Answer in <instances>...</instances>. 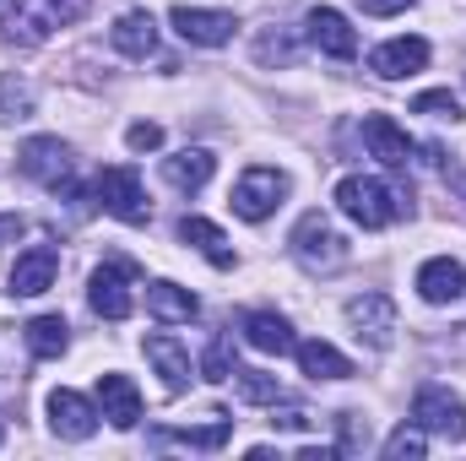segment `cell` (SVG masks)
Returning <instances> with one entry per match:
<instances>
[{"label": "cell", "instance_id": "6da1fadb", "mask_svg": "<svg viewBox=\"0 0 466 461\" xmlns=\"http://www.w3.org/2000/svg\"><path fill=\"white\" fill-rule=\"evenodd\" d=\"M87 11H93V0H11V11H5V22H0V38L16 44V49H38V44H49L60 27L82 22Z\"/></svg>", "mask_w": 466, "mask_h": 461}, {"label": "cell", "instance_id": "7a4b0ae2", "mask_svg": "<svg viewBox=\"0 0 466 461\" xmlns=\"http://www.w3.org/2000/svg\"><path fill=\"white\" fill-rule=\"evenodd\" d=\"M337 212L374 233V229H390L401 212H412V196L374 179V174H348V179H337Z\"/></svg>", "mask_w": 466, "mask_h": 461}, {"label": "cell", "instance_id": "3957f363", "mask_svg": "<svg viewBox=\"0 0 466 461\" xmlns=\"http://www.w3.org/2000/svg\"><path fill=\"white\" fill-rule=\"evenodd\" d=\"M288 250H293V261H299L309 277H331V271H342L352 261V244L342 239V229H337L326 212H304V218L293 223Z\"/></svg>", "mask_w": 466, "mask_h": 461}, {"label": "cell", "instance_id": "277c9868", "mask_svg": "<svg viewBox=\"0 0 466 461\" xmlns=\"http://www.w3.org/2000/svg\"><path fill=\"white\" fill-rule=\"evenodd\" d=\"M288 190H293V179L282 174V169H266V163H255V169H244L238 174V185H233V218H244V223H266L282 201H288Z\"/></svg>", "mask_w": 466, "mask_h": 461}, {"label": "cell", "instance_id": "5b68a950", "mask_svg": "<svg viewBox=\"0 0 466 461\" xmlns=\"http://www.w3.org/2000/svg\"><path fill=\"white\" fill-rule=\"evenodd\" d=\"M93 196H98V207H104V212H115L119 223H130V229L152 223V201H147V190H141V174H136V169H125V163L98 169Z\"/></svg>", "mask_w": 466, "mask_h": 461}, {"label": "cell", "instance_id": "8992f818", "mask_svg": "<svg viewBox=\"0 0 466 461\" xmlns=\"http://www.w3.org/2000/svg\"><path fill=\"white\" fill-rule=\"evenodd\" d=\"M348 326H352V337H358L363 347L385 353V347L396 343V332H401L396 299H390V293H358V299H348Z\"/></svg>", "mask_w": 466, "mask_h": 461}, {"label": "cell", "instance_id": "52a82bcc", "mask_svg": "<svg viewBox=\"0 0 466 461\" xmlns=\"http://www.w3.org/2000/svg\"><path fill=\"white\" fill-rule=\"evenodd\" d=\"M412 424H423L429 435L461 446L466 440V402L456 391H445V385H423V391L412 396Z\"/></svg>", "mask_w": 466, "mask_h": 461}, {"label": "cell", "instance_id": "ba28073f", "mask_svg": "<svg viewBox=\"0 0 466 461\" xmlns=\"http://www.w3.org/2000/svg\"><path fill=\"white\" fill-rule=\"evenodd\" d=\"M130 277H136V271H130L125 261H104V266L87 277V304H93L98 321H130V310H136Z\"/></svg>", "mask_w": 466, "mask_h": 461}, {"label": "cell", "instance_id": "9c48e42d", "mask_svg": "<svg viewBox=\"0 0 466 461\" xmlns=\"http://www.w3.org/2000/svg\"><path fill=\"white\" fill-rule=\"evenodd\" d=\"M168 22L196 49H223V44H233V33H238V16L233 11H212V5H174Z\"/></svg>", "mask_w": 466, "mask_h": 461}, {"label": "cell", "instance_id": "30bf717a", "mask_svg": "<svg viewBox=\"0 0 466 461\" xmlns=\"http://www.w3.org/2000/svg\"><path fill=\"white\" fill-rule=\"evenodd\" d=\"M16 169H22L27 179L49 185V190H66V185H71V147H66L60 136H33V141H22V152H16Z\"/></svg>", "mask_w": 466, "mask_h": 461}, {"label": "cell", "instance_id": "8fae6325", "mask_svg": "<svg viewBox=\"0 0 466 461\" xmlns=\"http://www.w3.org/2000/svg\"><path fill=\"white\" fill-rule=\"evenodd\" d=\"M55 277H60V250H55V244H33V250L16 255V266H11V277H5V293L38 299V293L55 288Z\"/></svg>", "mask_w": 466, "mask_h": 461}, {"label": "cell", "instance_id": "7c38bea8", "mask_svg": "<svg viewBox=\"0 0 466 461\" xmlns=\"http://www.w3.org/2000/svg\"><path fill=\"white\" fill-rule=\"evenodd\" d=\"M98 418H104V413H98L82 391H66V385L49 391V429H55L60 440H93V435H98Z\"/></svg>", "mask_w": 466, "mask_h": 461}, {"label": "cell", "instance_id": "4fadbf2b", "mask_svg": "<svg viewBox=\"0 0 466 461\" xmlns=\"http://www.w3.org/2000/svg\"><path fill=\"white\" fill-rule=\"evenodd\" d=\"M429 55H434V49H429V38H418V33H412V38H385V44L369 55V71L385 77V82H401V77H418V71L429 66Z\"/></svg>", "mask_w": 466, "mask_h": 461}, {"label": "cell", "instance_id": "5bb4252c", "mask_svg": "<svg viewBox=\"0 0 466 461\" xmlns=\"http://www.w3.org/2000/svg\"><path fill=\"white\" fill-rule=\"evenodd\" d=\"M141 353H147V364L163 374V391H168V396L190 391V374H196V364H190V353H185V343H179V337H168V332H152V337L141 343Z\"/></svg>", "mask_w": 466, "mask_h": 461}, {"label": "cell", "instance_id": "9a60e30c", "mask_svg": "<svg viewBox=\"0 0 466 461\" xmlns=\"http://www.w3.org/2000/svg\"><path fill=\"white\" fill-rule=\"evenodd\" d=\"M304 27H309V44H315L320 55H331V60H352V55H358V33H352V22L337 5H315V11L304 16Z\"/></svg>", "mask_w": 466, "mask_h": 461}, {"label": "cell", "instance_id": "2e32d148", "mask_svg": "<svg viewBox=\"0 0 466 461\" xmlns=\"http://www.w3.org/2000/svg\"><path fill=\"white\" fill-rule=\"evenodd\" d=\"M147 315H152L157 326H190V321L201 315V299H196L190 288L157 277V282H147Z\"/></svg>", "mask_w": 466, "mask_h": 461}, {"label": "cell", "instance_id": "e0dca14e", "mask_svg": "<svg viewBox=\"0 0 466 461\" xmlns=\"http://www.w3.org/2000/svg\"><path fill=\"white\" fill-rule=\"evenodd\" d=\"M238 332H244V343L255 347V353H271V358H288V353L299 347L288 315H277V310H249V315L238 321Z\"/></svg>", "mask_w": 466, "mask_h": 461}, {"label": "cell", "instance_id": "ac0fdd59", "mask_svg": "<svg viewBox=\"0 0 466 461\" xmlns=\"http://www.w3.org/2000/svg\"><path fill=\"white\" fill-rule=\"evenodd\" d=\"M363 147H369V158H380L385 169H407V163H412V136H407L390 115L363 119Z\"/></svg>", "mask_w": 466, "mask_h": 461}, {"label": "cell", "instance_id": "d6986e66", "mask_svg": "<svg viewBox=\"0 0 466 461\" xmlns=\"http://www.w3.org/2000/svg\"><path fill=\"white\" fill-rule=\"evenodd\" d=\"M98 413L115 424V429H136L141 424V391L130 374H98Z\"/></svg>", "mask_w": 466, "mask_h": 461}, {"label": "cell", "instance_id": "ffe728a7", "mask_svg": "<svg viewBox=\"0 0 466 461\" xmlns=\"http://www.w3.org/2000/svg\"><path fill=\"white\" fill-rule=\"evenodd\" d=\"M466 293V266L451 261V255H434L418 266V299L423 304H456Z\"/></svg>", "mask_w": 466, "mask_h": 461}, {"label": "cell", "instance_id": "44dd1931", "mask_svg": "<svg viewBox=\"0 0 466 461\" xmlns=\"http://www.w3.org/2000/svg\"><path fill=\"white\" fill-rule=\"evenodd\" d=\"M212 174H218V158H212L207 147H185V152L163 158V179H168L174 190H185V196L207 190V185H212Z\"/></svg>", "mask_w": 466, "mask_h": 461}, {"label": "cell", "instance_id": "7402d4cb", "mask_svg": "<svg viewBox=\"0 0 466 461\" xmlns=\"http://www.w3.org/2000/svg\"><path fill=\"white\" fill-rule=\"evenodd\" d=\"M233 440V418L212 413V424L201 429H152V446H190V451H223Z\"/></svg>", "mask_w": 466, "mask_h": 461}, {"label": "cell", "instance_id": "603a6c76", "mask_svg": "<svg viewBox=\"0 0 466 461\" xmlns=\"http://www.w3.org/2000/svg\"><path fill=\"white\" fill-rule=\"evenodd\" d=\"M109 44L119 55H130V60H147L157 49V16L152 11H125L115 22V33H109Z\"/></svg>", "mask_w": 466, "mask_h": 461}, {"label": "cell", "instance_id": "cb8c5ba5", "mask_svg": "<svg viewBox=\"0 0 466 461\" xmlns=\"http://www.w3.org/2000/svg\"><path fill=\"white\" fill-rule=\"evenodd\" d=\"M179 239H185V244H196V250H201L218 271H233V266H238L228 233L218 229V223H207V218H179Z\"/></svg>", "mask_w": 466, "mask_h": 461}, {"label": "cell", "instance_id": "d4e9b609", "mask_svg": "<svg viewBox=\"0 0 466 461\" xmlns=\"http://www.w3.org/2000/svg\"><path fill=\"white\" fill-rule=\"evenodd\" d=\"M293 358H299V369L309 374V380H352V358L348 353H337L331 343H299L293 347Z\"/></svg>", "mask_w": 466, "mask_h": 461}, {"label": "cell", "instance_id": "484cf974", "mask_svg": "<svg viewBox=\"0 0 466 461\" xmlns=\"http://www.w3.org/2000/svg\"><path fill=\"white\" fill-rule=\"evenodd\" d=\"M22 337H27V353H33V358H60V353L71 347V326H66L60 315H33V321L22 326Z\"/></svg>", "mask_w": 466, "mask_h": 461}, {"label": "cell", "instance_id": "4316f807", "mask_svg": "<svg viewBox=\"0 0 466 461\" xmlns=\"http://www.w3.org/2000/svg\"><path fill=\"white\" fill-rule=\"evenodd\" d=\"M38 115V93L22 77H0V125H22Z\"/></svg>", "mask_w": 466, "mask_h": 461}, {"label": "cell", "instance_id": "83f0119b", "mask_svg": "<svg viewBox=\"0 0 466 461\" xmlns=\"http://www.w3.org/2000/svg\"><path fill=\"white\" fill-rule=\"evenodd\" d=\"M233 385H238V402H249V407H277L282 402V385L266 369H238L233 364Z\"/></svg>", "mask_w": 466, "mask_h": 461}, {"label": "cell", "instance_id": "f1b7e54d", "mask_svg": "<svg viewBox=\"0 0 466 461\" xmlns=\"http://www.w3.org/2000/svg\"><path fill=\"white\" fill-rule=\"evenodd\" d=\"M255 60L271 71V66H293L299 60V38L293 33H282V27H266L260 38H255Z\"/></svg>", "mask_w": 466, "mask_h": 461}, {"label": "cell", "instance_id": "f546056e", "mask_svg": "<svg viewBox=\"0 0 466 461\" xmlns=\"http://www.w3.org/2000/svg\"><path fill=\"white\" fill-rule=\"evenodd\" d=\"M423 456H429V429L423 424H401L385 440V461H423Z\"/></svg>", "mask_w": 466, "mask_h": 461}, {"label": "cell", "instance_id": "4dcf8cb0", "mask_svg": "<svg viewBox=\"0 0 466 461\" xmlns=\"http://www.w3.org/2000/svg\"><path fill=\"white\" fill-rule=\"evenodd\" d=\"M363 451H369V418L337 413V456H363Z\"/></svg>", "mask_w": 466, "mask_h": 461}, {"label": "cell", "instance_id": "1f68e13d", "mask_svg": "<svg viewBox=\"0 0 466 461\" xmlns=\"http://www.w3.org/2000/svg\"><path fill=\"white\" fill-rule=\"evenodd\" d=\"M412 115L451 119V125H456V119H466L461 115V98H456V93H445V87H440V93H418V98H412Z\"/></svg>", "mask_w": 466, "mask_h": 461}, {"label": "cell", "instance_id": "d6a6232c", "mask_svg": "<svg viewBox=\"0 0 466 461\" xmlns=\"http://www.w3.org/2000/svg\"><path fill=\"white\" fill-rule=\"evenodd\" d=\"M201 374H207V380H233L228 337H212V347H207V358H201Z\"/></svg>", "mask_w": 466, "mask_h": 461}, {"label": "cell", "instance_id": "836d02e7", "mask_svg": "<svg viewBox=\"0 0 466 461\" xmlns=\"http://www.w3.org/2000/svg\"><path fill=\"white\" fill-rule=\"evenodd\" d=\"M125 147H130V152H157V147H163V125H152V119H136V125L125 130Z\"/></svg>", "mask_w": 466, "mask_h": 461}, {"label": "cell", "instance_id": "e575fe53", "mask_svg": "<svg viewBox=\"0 0 466 461\" xmlns=\"http://www.w3.org/2000/svg\"><path fill=\"white\" fill-rule=\"evenodd\" d=\"M271 424H277V429H288V435H304V429H315V413L293 402V407H282V413H271Z\"/></svg>", "mask_w": 466, "mask_h": 461}, {"label": "cell", "instance_id": "d590c367", "mask_svg": "<svg viewBox=\"0 0 466 461\" xmlns=\"http://www.w3.org/2000/svg\"><path fill=\"white\" fill-rule=\"evenodd\" d=\"M358 5H363V16H396V11H407L418 0H358Z\"/></svg>", "mask_w": 466, "mask_h": 461}, {"label": "cell", "instance_id": "8d00e7d4", "mask_svg": "<svg viewBox=\"0 0 466 461\" xmlns=\"http://www.w3.org/2000/svg\"><path fill=\"white\" fill-rule=\"evenodd\" d=\"M27 233V218H16V212H0V244H16Z\"/></svg>", "mask_w": 466, "mask_h": 461}, {"label": "cell", "instance_id": "74e56055", "mask_svg": "<svg viewBox=\"0 0 466 461\" xmlns=\"http://www.w3.org/2000/svg\"><path fill=\"white\" fill-rule=\"evenodd\" d=\"M0 446H5V429H0Z\"/></svg>", "mask_w": 466, "mask_h": 461}]
</instances>
